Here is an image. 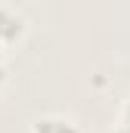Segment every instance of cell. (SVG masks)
<instances>
[{"label": "cell", "instance_id": "cell-1", "mask_svg": "<svg viewBox=\"0 0 130 133\" xmlns=\"http://www.w3.org/2000/svg\"><path fill=\"white\" fill-rule=\"evenodd\" d=\"M28 31V22L16 12V9H9V6H0V43L3 46H16L22 37Z\"/></svg>", "mask_w": 130, "mask_h": 133}, {"label": "cell", "instance_id": "cell-2", "mask_svg": "<svg viewBox=\"0 0 130 133\" xmlns=\"http://www.w3.org/2000/svg\"><path fill=\"white\" fill-rule=\"evenodd\" d=\"M28 133H81V127H77L68 115L47 111V115H37V118L31 121Z\"/></svg>", "mask_w": 130, "mask_h": 133}, {"label": "cell", "instance_id": "cell-3", "mask_svg": "<svg viewBox=\"0 0 130 133\" xmlns=\"http://www.w3.org/2000/svg\"><path fill=\"white\" fill-rule=\"evenodd\" d=\"M121 127H127V130H130V99L121 105Z\"/></svg>", "mask_w": 130, "mask_h": 133}, {"label": "cell", "instance_id": "cell-4", "mask_svg": "<svg viewBox=\"0 0 130 133\" xmlns=\"http://www.w3.org/2000/svg\"><path fill=\"white\" fill-rule=\"evenodd\" d=\"M6 81H9V71H6V65H3V62H0V87H3Z\"/></svg>", "mask_w": 130, "mask_h": 133}, {"label": "cell", "instance_id": "cell-5", "mask_svg": "<svg viewBox=\"0 0 130 133\" xmlns=\"http://www.w3.org/2000/svg\"><path fill=\"white\" fill-rule=\"evenodd\" d=\"M112 133H130V130H127V127H121V124H118V127H115Z\"/></svg>", "mask_w": 130, "mask_h": 133}, {"label": "cell", "instance_id": "cell-6", "mask_svg": "<svg viewBox=\"0 0 130 133\" xmlns=\"http://www.w3.org/2000/svg\"><path fill=\"white\" fill-rule=\"evenodd\" d=\"M3 50H6V46H3V43H0V62H3Z\"/></svg>", "mask_w": 130, "mask_h": 133}]
</instances>
